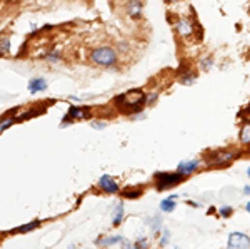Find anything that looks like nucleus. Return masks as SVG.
Masks as SVG:
<instances>
[{
	"instance_id": "nucleus-31",
	"label": "nucleus",
	"mask_w": 250,
	"mask_h": 249,
	"mask_svg": "<svg viewBox=\"0 0 250 249\" xmlns=\"http://www.w3.org/2000/svg\"><path fill=\"white\" fill-rule=\"evenodd\" d=\"M167 3H177V2H180V0H165Z\"/></svg>"
},
{
	"instance_id": "nucleus-29",
	"label": "nucleus",
	"mask_w": 250,
	"mask_h": 249,
	"mask_svg": "<svg viewBox=\"0 0 250 249\" xmlns=\"http://www.w3.org/2000/svg\"><path fill=\"white\" fill-rule=\"evenodd\" d=\"M155 99H157V92H153V94H150L149 97H147V102H149V104H152Z\"/></svg>"
},
{
	"instance_id": "nucleus-27",
	"label": "nucleus",
	"mask_w": 250,
	"mask_h": 249,
	"mask_svg": "<svg viewBox=\"0 0 250 249\" xmlns=\"http://www.w3.org/2000/svg\"><path fill=\"white\" fill-rule=\"evenodd\" d=\"M152 228H153V231H157V232L160 231V217H155V221H153Z\"/></svg>"
},
{
	"instance_id": "nucleus-24",
	"label": "nucleus",
	"mask_w": 250,
	"mask_h": 249,
	"mask_svg": "<svg viewBox=\"0 0 250 249\" xmlns=\"http://www.w3.org/2000/svg\"><path fill=\"white\" fill-rule=\"evenodd\" d=\"M115 49H117V51H120V52H124V53L130 51L129 44H125V42H118V44H117V47H115Z\"/></svg>"
},
{
	"instance_id": "nucleus-21",
	"label": "nucleus",
	"mask_w": 250,
	"mask_h": 249,
	"mask_svg": "<svg viewBox=\"0 0 250 249\" xmlns=\"http://www.w3.org/2000/svg\"><path fill=\"white\" fill-rule=\"evenodd\" d=\"M142 193L144 191L142 189H127L122 193V197H125V199H138L142 196Z\"/></svg>"
},
{
	"instance_id": "nucleus-20",
	"label": "nucleus",
	"mask_w": 250,
	"mask_h": 249,
	"mask_svg": "<svg viewBox=\"0 0 250 249\" xmlns=\"http://www.w3.org/2000/svg\"><path fill=\"white\" fill-rule=\"evenodd\" d=\"M10 39L7 36L0 37V55H9L10 53Z\"/></svg>"
},
{
	"instance_id": "nucleus-13",
	"label": "nucleus",
	"mask_w": 250,
	"mask_h": 249,
	"mask_svg": "<svg viewBox=\"0 0 250 249\" xmlns=\"http://www.w3.org/2000/svg\"><path fill=\"white\" fill-rule=\"evenodd\" d=\"M122 221H124V204H122V202H118V204L115 206V209H114L112 226H114V228H117V226L122 224Z\"/></svg>"
},
{
	"instance_id": "nucleus-5",
	"label": "nucleus",
	"mask_w": 250,
	"mask_h": 249,
	"mask_svg": "<svg viewBox=\"0 0 250 249\" xmlns=\"http://www.w3.org/2000/svg\"><path fill=\"white\" fill-rule=\"evenodd\" d=\"M88 117H90V112H88V109H85V107L70 106L68 107V112L64 116V121L60 122V127H67L74 121H82V119H88Z\"/></svg>"
},
{
	"instance_id": "nucleus-34",
	"label": "nucleus",
	"mask_w": 250,
	"mask_h": 249,
	"mask_svg": "<svg viewBox=\"0 0 250 249\" xmlns=\"http://www.w3.org/2000/svg\"><path fill=\"white\" fill-rule=\"evenodd\" d=\"M249 112H250V107H249Z\"/></svg>"
},
{
	"instance_id": "nucleus-9",
	"label": "nucleus",
	"mask_w": 250,
	"mask_h": 249,
	"mask_svg": "<svg viewBox=\"0 0 250 249\" xmlns=\"http://www.w3.org/2000/svg\"><path fill=\"white\" fill-rule=\"evenodd\" d=\"M199 166H200V159H185V160H182V162H179L177 171H179L180 174L185 176V178H188V176H192L199 169Z\"/></svg>"
},
{
	"instance_id": "nucleus-33",
	"label": "nucleus",
	"mask_w": 250,
	"mask_h": 249,
	"mask_svg": "<svg viewBox=\"0 0 250 249\" xmlns=\"http://www.w3.org/2000/svg\"><path fill=\"white\" fill-rule=\"evenodd\" d=\"M247 174H249V178H250V167H249V169H247Z\"/></svg>"
},
{
	"instance_id": "nucleus-8",
	"label": "nucleus",
	"mask_w": 250,
	"mask_h": 249,
	"mask_svg": "<svg viewBox=\"0 0 250 249\" xmlns=\"http://www.w3.org/2000/svg\"><path fill=\"white\" fill-rule=\"evenodd\" d=\"M229 248L232 249H249L250 248V237L245 232H232L229 236Z\"/></svg>"
},
{
	"instance_id": "nucleus-26",
	"label": "nucleus",
	"mask_w": 250,
	"mask_h": 249,
	"mask_svg": "<svg viewBox=\"0 0 250 249\" xmlns=\"http://www.w3.org/2000/svg\"><path fill=\"white\" fill-rule=\"evenodd\" d=\"M90 125H92V127H94V129H103L107 124H105V122H103V121H102V122H100V121H92V122H90Z\"/></svg>"
},
{
	"instance_id": "nucleus-18",
	"label": "nucleus",
	"mask_w": 250,
	"mask_h": 249,
	"mask_svg": "<svg viewBox=\"0 0 250 249\" xmlns=\"http://www.w3.org/2000/svg\"><path fill=\"white\" fill-rule=\"evenodd\" d=\"M15 122H18V117L17 116H12V117H2L0 119V134L5 132L10 125H14Z\"/></svg>"
},
{
	"instance_id": "nucleus-28",
	"label": "nucleus",
	"mask_w": 250,
	"mask_h": 249,
	"mask_svg": "<svg viewBox=\"0 0 250 249\" xmlns=\"http://www.w3.org/2000/svg\"><path fill=\"white\" fill-rule=\"evenodd\" d=\"M149 244H147V241L145 239H140V241H137L135 244H133V248H147Z\"/></svg>"
},
{
	"instance_id": "nucleus-25",
	"label": "nucleus",
	"mask_w": 250,
	"mask_h": 249,
	"mask_svg": "<svg viewBox=\"0 0 250 249\" xmlns=\"http://www.w3.org/2000/svg\"><path fill=\"white\" fill-rule=\"evenodd\" d=\"M168 237H170V232L165 229L164 231V234H162V239H160V246H167V243H168Z\"/></svg>"
},
{
	"instance_id": "nucleus-16",
	"label": "nucleus",
	"mask_w": 250,
	"mask_h": 249,
	"mask_svg": "<svg viewBox=\"0 0 250 249\" xmlns=\"http://www.w3.org/2000/svg\"><path fill=\"white\" fill-rule=\"evenodd\" d=\"M38 226H40V221L35 219V221H30V223H27L24 226H18V228H15L12 232H30L35 228H38Z\"/></svg>"
},
{
	"instance_id": "nucleus-11",
	"label": "nucleus",
	"mask_w": 250,
	"mask_h": 249,
	"mask_svg": "<svg viewBox=\"0 0 250 249\" xmlns=\"http://www.w3.org/2000/svg\"><path fill=\"white\" fill-rule=\"evenodd\" d=\"M99 246H114V244H122L125 248H133L132 243H127L124 239V236H109V237H103V239H97Z\"/></svg>"
},
{
	"instance_id": "nucleus-4",
	"label": "nucleus",
	"mask_w": 250,
	"mask_h": 249,
	"mask_svg": "<svg viewBox=\"0 0 250 249\" xmlns=\"http://www.w3.org/2000/svg\"><path fill=\"white\" fill-rule=\"evenodd\" d=\"M238 158V152L233 151H215L212 154H209V158L205 159V162L209 166H215V167H224L229 166L230 162H233Z\"/></svg>"
},
{
	"instance_id": "nucleus-22",
	"label": "nucleus",
	"mask_w": 250,
	"mask_h": 249,
	"mask_svg": "<svg viewBox=\"0 0 250 249\" xmlns=\"http://www.w3.org/2000/svg\"><path fill=\"white\" fill-rule=\"evenodd\" d=\"M232 208H230V206H222L220 209H218V214H220L222 217H230L232 216Z\"/></svg>"
},
{
	"instance_id": "nucleus-3",
	"label": "nucleus",
	"mask_w": 250,
	"mask_h": 249,
	"mask_svg": "<svg viewBox=\"0 0 250 249\" xmlns=\"http://www.w3.org/2000/svg\"><path fill=\"white\" fill-rule=\"evenodd\" d=\"M185 179V176L180 174L179 171L175 172H157L155 174V187L157 191H167L170 187L179 186L180 182Z\"/></svg>"
},
{
	"instance_id": "nucleus-12",
	"label": "nucleus",
	"mask_w": 250,
	"mask_h": 249,
	"mask_svg": "<svg viewBox=\"0 0 250 249\" xmlns=\"http://www.w3.org/2000/svg\"><path fill=\"white\" fill-rule=\"evenodd\" d=\"M29 90L30 94H37V92H44L47 90V80L44 77H33L29 80Z\"/></svg>"
},
{
	"instance_id": "nucleus-7",
	"label": "nucleus",
	"mask_w": 250,
	"mask_h": 249,
	"mask_svg": "<svg viewBox=\"0 0 250 249\" xmlns=\"http://www.w3.org/2000/svg\"><path fill=\"white\" fill-rule=\"evenodd\" d=\"M97 186H99L100 191H103V193H107V194H117L118 191H120V186H118V182L115 181L112 176H109V174H103L102 178L99 179Z\"/></svg>"
},
{
	"instance_id": "nucleus-6",
	"label": "nucleus",
	"mask_w": 250,
	"mask_h": 249,
	"mask_svg": "<svg viewBox=\"0 0 250 249\" xmlns=\"http://www.w3.org/2000/svg\"><path fill=\"white\" fill-rule=\"evenodd\" d=\"M197 24L195 22H192L190 18H185V17H180L177 18L174 22V29L175 32L179 34L180 37H183V39H187V37H192L195 34V30H197Z\"/></svg>"
},
{
	"instance_id": "nucleus-19",
	"label": "nucleus",
	"mask_w": 250,
	"mask_h": 249,
	"mask_svg": "<svg viewBox=\"0 0 250 249\" xmlns=\"http://www.w3.org/2000/svg\"><path fill=\"white\" fill-rule=\"evenodd\" d=\"M195 79H197V74H195L194 71H183V74L180 75V82L185 84V86H190V84H194Z\"/></svg>"
},
{
	"instance_id": "nucleus-15",
	"label": "nucleus",
	"mask_w": 250,
	"mask_h": 249,
	"mask_svg": "<svg viewBox=\"0 0 250 249\" xmlns=\"http://www.w3.org/2000/svg\"><path fill=\"white\" fill-rule=\"evenodd\" d=\"M238 139H240L242 145H250V121L247 124L242 125L240 134H238Z\"/></svg>"
},
{
	"instance_id": "nucleus-2",
	"label": "nucleus",
	"mask_w": 250,
	"mask_h": 249,
	"mask_svg": "<svg viewBox=\"0 0 250 249\" xmlns=\"http://www.w3.org/2000/svg\"><path fill=\"white\" fill-rule=\"evenodd\" d=\"M88 59H90L92 64L99 67L112 69L118 62V53L117 49L110 47V45H100V47L92 49V52L88 53Z\"/></svg>"
},
{
	"instance_id": "nucleus-30",
	"label": "nucleus",
	"mask_w": 250,
	"mask_h": 249,
	"mask_svg": "<svg viewBox=\"0 0 250 249\" xmlns=\"http://www.w3.org/2000/svg\"><path fill=\"white\" fill-rule=\"evenodd\" d=\"M244 194H247V196H250V186H245V187H244Z\"/></svg>"
},
{
	"instance_id": "nucleus-23",
	"label": "nucleus",
	"mask_w": 250,
	"mask_h": 249,
	"mask_svg": "<svg viewBox=\"0 0 250 249\" xmlns=\"http://www.w3.org/2000/svg\"><path fill=\"white\" fill-rule=\"evenodd\" d=\"M212 64H214V60L210 59V57H205V59H202V60H200V67H202L203 71H207V69H210V67H212Z\"/></svg>"
},
{
	"instance_id": "nucleus-14",
	"label": "nucleus",
	"mask_w": 250,
	"mask_h": 249,
	"mask_svg": "<svg viewBox=\"0 0 250 249\" xmlns=\"http://www.w3.org/2000/svg\"><path fill=\"white\" fill-rule=\"evenodd\" d=\"M44 59L50 64H57L62 60V51L60 49H52V51H47L44 53Z\"/></svg>"
},
{
	"instance_id": "nucleus-1",
	"label": "nucleus",
	"mask_w": 250,
	"mask_h": 249,
	"mask_svg": "<svg viewBox=\"0 0 250 249\" xmlns=\"http://www.w3.org/2000/svg\"><path fill=\"white\" fill-rule=\"evenodd\" d=\"M147 102V95L140 89L129 90L125 94H120L118 97H115V106L120 107L122 112H137L142 109V106Z\"/></svg>"
},
{
	"instance_id": "nucleus-10",
	"label": "nucleus",
	"mask_w": 250,
	"mask_h": 249,
	"mask_svg": "<svg viewBox=\"0 0 250 249\" xmlns=\"http://www.w3.org/2000/svg\"><path fill=\"white\" fill-rule=\"evenodd\" d=\"M125 10L130 18L138 20V18H142V14H144V3H142V0H130V2L127 3Z\"/></svg>"
},
{
	"instance_id": "nucleus-32",
	"label": "nucleus",
	"mask_w": 250,
	"mask_h": 249,
	"mask_svg": "<svg viewBox=\"0 0 250 249\" xmlns=\"http://www.w3.org/2000/svg\"><path fill=\"white\" fill-rule=\"evenodd\" d=\"M245 209H247V213H250V201L247 202V206H245Z\"/></svg>"
},
{
	"instance_id": "nucleus-17",
	"label": "nucleus",
	"mask_w": 250,
	"mask_h": 249,
	"mask_svg": "<svg viewBox=\"0 0 250 249\" xmlns=\"http://www.w3.org/2000/svg\"><path fill=\"white\" fill-rule=\"evenodd\" d=\"M175 206L177 204L174 197H167L160 201V211H164V213H172V211H175Z\"/></svg>"
}]
</instances>
